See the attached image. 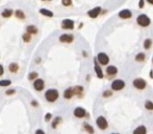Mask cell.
Segmentation results:
<instances>
[{
    "label": "cell",
    "instance_id": "6da1fadb",
    "mask_svg": "<svg viewBox=\"0 0 153 134\" xmlns=\"http://www.w3.org/2000/svg\"><path fill=\"white\" fill-rule=\"evenodd\" d=\"M136 22H138V24H139L140 26L147 27V26H149V25H150L151 20H150V18L148 17L147 15L141 14V15H139V17L136 18Z\"/></svg>",
    "mask_w": 153,
    "mask_h": 134
},
{
    "label": "cell",
    "instance_id": "7a4b0ae2",
    "mask_svg": "<svg viewBox=\"0 0 153 134\" xmlns=\"http://www.w3.org/2000/svg\"><path fill=\"white\" fill-rule=\"evenodd\" d=\"M58 97V91L56 89H49L45 93V99L49 102H54Z\"/></svg>",
    "mask_w": 153,
    "mask_h": 134
},
{
    "label": "cell",
    "instance_id": "3957f363",
    "mask_svg": "<svg viewBox=\"0 0 153 134\" xmlns=\"http://www.w3.org/2000/svg\"><path fill=\"white\" fill-rule=\"evenodd\" d=\"M132 85H133V87L136 88V89H139V90H143V89H145L146 86H147V82L145 81L144 79L138 78V79L133 80Z\"/></svg>",
    "mask_w": 153,
    "mask_h": 134
},
{
    "label": "cell",
    "instance_id": "277c9868",
    "mask_svg": "<svg viewBox=\"0 0 153 134\" xmlns=\"http://www.w3.org/2000/svg\"><path fill=\"white\" fill-rule=\"evenodd\" d=\"M96 59H97V61L100 65H107L110 62V57L105 53H99Z\"/></svg>",
    "mask_w": 153,
    "mask_h": 134
},
{
    "label": "cell",
    "instance_id": "5b68a950",
    "mask_svg": "<svg viewBox=\"0 0 153 134\" xmlns=\"http://www.w3.org/2000/svg\"><path fill=\"white\" fill-rule=\"evenodd\" d=\"M125 87V82L123 80H115V81L112 83V89L115 91H119V90H122L123 88Z\"/></svg>",
    "mask_w": 153,
    "mask_h": 134
},
{
    "label": "cell",
    "instance_id": "8992f818",
    "mask_svg": "<svg viewBox=\"0 0 153 134\" xmlns=\"http://www.w3.org/2000/svg\"><path fill=\"white\" fill-rule=\"evenodd\" d=\"M96 124L98 126V128L101 129V130H105V129H107V127H108V122H107L106 118L104 116H99L98 118L96 120Z\"/></svg>",
    "mask_w": 153,
    "mask_h": 134
},
{
    "label": "cell",
    "instance_id": "52a82bcc",
    "mask_svg": "<svg viewBox=\"0 0 153 134\" xmlns=\"http://www.w3.org/2000/svg\"><path fill=\"white\" fill-rule=\"evenodd\" d=\"M61 27L65 29H73L74 28V21L71 19H65L61 22Z\"/></svg>",
    "mask_w": 153,
    "mask_h": 134
},
{
    "label": "cell",
    "instance_id": "ba28073f",
    "mask_svg": "<svg viewBox=\"0 0 153 134\" xmlns=\"http://www.w3.org/2000/svg\"><path fill=\"white\" fill-rule=\"evenodd\" d=\"M100 13H101V7L100 6H97V7H94V9H92L91 11H89L88 12V15H89L91 18H97L100 15Z\"/></svg>",
    "mask_w": 153,
    "mask_h": 134
},
{
    "label": "cell",
    "instance_id": "9c48e42d",
    "mask_svg": "<svg viewBox=\"0 0 153 134\" xmlns=\"http://www.w3.org/2000/svg\"><path fill=\"white\" fill-rule=\"evenodd\" d=\"M119 17L121 18V19H130V18L132 17V13L127 9H122L121 12L119 13Z\"/></svg>",
    "mask_w": 153,
    "mask_h": 134
},
{
    "label": "cell",
    "instance_id": "30bf717a",
    "mask_svg": "<svg viewBox=\"0 0 153 134\" xmlns=\"http://www.w3.org/2000/svg\"><path fill=\"white\" fill-rule=\"evenodd\" d=\"M94 65H95V72H96V74H97V76H98L99 79H102V78H103V71H102V68L100 67V64H98L97 59H95Z\"/></svg>",
    "mask_w": 153,
    "mask_h": 134
},
{
    "label": "cell",
    "instance_id": "8fae6325",
    "mask_svg": "<svg viewBox=\"0 0 153 134\" xmlns=\"http://www.w3.org/2000/svg\"><path fill=\"white\" fill-rule=\"evenodd\" d=\"M86 114H87V112H86V110H84L82 107H77L75 110H74V115H75L76 117H78V118L84 117Z\"/></svg>",
    "mask_w": 153,
    "mask_h": 134
},
{
    "label": "cell",
    "instance_id": "7c38bea8",
    "mask_svg": "<svg viewBox=\"0 0 153 134\" xmlns=\"http://www.w3.org/2000/svg\"><path fill=\"white\" fill-rule=\"evenodd\" d=\"M73 36L72 35H68V34H64L59 37V41L61 42H64V43H71L73 41Z\"/></svg>",
    "mask_w": 153,
    "mask_h": 134
},
{
    "label": "cell",
    "instance_id": "4fadbf2b",
    "mask_svg": "<svg viewBox=\"0 0 153 134\" xmlns=\"http://www.w3.org/2000/svg\"><path fill=\"white\" fill-rule=\"evenodd\" d=\"M44 86H45V84H44V81L42 79H38L33 83V87H35V90H38V91L43 90Z\"/></svg>",
    "mask_w": 153,
    "mask_h": 134
},
{
    "label": "cell",
    "instance_id": "5bb4252c",
    "mask_svg": "<svg viewBox=\"0 0 153 134\" xmlns=\"http://www.w3.org/2000/svg\"><path fill=\"white\" fill-rule=\"evenodd\" d=\"M106 73L108 74V76H114L118 73V69H117V67L114 66V65H110V66L106 68Z\"/></svg>",
    "mask_w": 153,
    "mask_h": 134
},
{
    "label": "cell",
    "instance_id": "9a60e30c",
    "mask_svg": "<svg viewBox=\"0 0 153 134\" xmlns=\"http://www.w3.org/2000/svg\"><path fill=\"white\" fill-rule=\"evenodd\" d=\"M132 134H147V128L145 126L141 125L133 130Z\"/></svg>",
    "mask_w": 153,
    "mask_h": 134
},
{
    "label": "cell",
    "instance_id": "2e32d148",
    "mask_svg": "<svg viewBox=\"0 0 153 134\" xmlns=\"http://www.w3.org/2000/svg\"><path fill=\"white\" fill-rule=\"evenodd\" d=\"M74 94H75V92H74V88H68V89H66L64 92L65 99H71Z\"/></svg>",
    "mask_w": 153,
    "mask_h": 134
},
{
    "label": "cell",
    "instance_id": "e0dca14e",
    "mask_svg": "<svg viewBox=\"0 0 153 134\" xmlns=\"http://www.w3.org/2000/svg\"><path fill=\"white\" fill-rule=\"evenodd\" d=\"M40 13L42 15H44V16H46V17H52V16H53V13L50 12V11H48V9H40Z\"/></svg>",
    "mask_w": 153,
    "mask_h": 134
},
{
    "label": "cell",
    "instance_id": "ac0fdd59",
    "mask_svg": "<svg viewBox=\"0 0 153 134\" xmlns=\"http://www.w3.org/2000/svg\"><path fill=\"white\" fill-rule=\"evenodd\" d=\"M84 128L88 133H90V134L94 133V128H93L91 125H89V124H84Z\"/></svg>",
    "mask_w": 153,
    "mask_h": 134
},
{
    "label": "cell",
    "instance_id": "d6986e66",
    "mask_svg": "<svg viewBox=\"0 0 153 134\" xmlns=\"http://www.w3.org/2000/svg\"><path fill=\"white\" fill-rule=\"evenodd\" d=\"M27 32H29L30 35L31 34H37L38 32V29H37V27L33 26V25H29V26H27Z\"/></svg>",
    "mask_w": 153,
    "mask_h": 134
},
{
    "label": "cell",
    "instance_id": "ffe728a7",
    "mask_svg": "<svg viewBox=\"0 0 153 134\" xmlns=\"http://www.w3.org/2000/svg\"><path fill=\"white\" fill-rule=\"evenodd\" d=\"M145 58H146V55H145L144 53H138V55H136V61L138 62H143L145 60Z\"/></svg>",
    "mask_w": 153,
    "mask_h": 134
},
{
    "label": "cell",
    "instance_id": "44dd1931",
    "mask_svg": "<svg viewBox=\"0 0 153 134\" xmlns=\"http://www.w3.org/2000/svg\"><path fill=\"white\" fill-rule=\"evenodd\" d=\"M151 45H152V41H151V39H146V40L144 41L145 49H149V48L151 47Z\"/></svg>",
    "mask_w": 153,
    "mask_h": 134
},
{
    "label": "cell",
    "instance_id": "7402d4cb",
    "mask_svg": "<svg viewBox=\"0 0 153 134\" xmlns=\"http://www.w3.org/2000/svg\"><path fill=\"white\" fill-rule=\"evenodd\" d=\"M12 14H13L12 9H4V11L2 12V17L9 18V17H11V16H12Z\"/></svg>",
    "mask_w": 153,
    "mask_h": 134
},
{
    "label": "cell",
    "instance_id": "603a6c76",
    "mask_svg": "<svg viewBox=\"0 0 153 134\" xmlns=\"http://www.w3.org/2000/svg\"><path fill=\"white\" fill-rule=\"evenodd\" d=\"M9 71H11V72H17L18 71L17 63H12V64L9 65Z\"/></svg>",
    "mask_w": 153,
    "mask_h": 134
},
{
    "label": "cell",
    "instance_id": "cb8c5ba5",
    "mask_svg": "<svg viewBox=\"0 0 153 134\" xmlns=\"http://www.w3.org/2000/svg\"><path fill=\"white\" fill-rule=\"evenodd\" d=\"M145 108L147 110H153V103L151 101H149V99H147L146 103H145Z\"/></svg>",
    "mask_w": 153,
    "mask_h": 134
},
{
    "label": "cell",
    "instance_id": "d4e9b609",
    "mask_svg": "<svg viewBox=\"0 0 153 134\" xmlns=\"http://www.w3.org/2000/svg\"><path fill=\"white\" fill-rule=\"evenodd\" d=\"M9 85H11V81L9 80H2V81H0V86H2V87L9 86Z\"/></svg>",
    "mask_w": 153,
    "mask_h": 134
},
{
    "label": "cell",
    "instance_id": "484cf974",
    "mask_svg": "<svg viewBox=\"0 0 153 134\" xmlns=\"http://www.w3.org/2000/svg\"><path fill=\"white\" fill-rule=\"evenodd\" d=\"M61 117H56V118L53 120V122H52V127H53V128H56V126L59 124V122H61Z\"/></svg>",
    "mask_w": 153,
    "mask_h": 134
},
{
    "label": "cell",
    "instance_id": "4316f807",
    "mask_svg": "<svg viewBox=\"0 0 153 134\" xmlns=\"http://www.w3.org/2000/svg\"><path fill=\"white\" fill-rule=\"evenodd\" d=\"M82 91H84V88L80 87V86H77V87L74 88V92H75V94H81Z\"/></svg>",
    "mask_w": 153,
    "mask_h": 134
},
{
    "label": "cell",
    "instance_id": "83f0119b",
    "mask_svg": "<svg viewBox=\"0 0 153 134\" xmlns=\"http://www.w3.org/2000/svg\"><path fill=\"white\" fill-rule=\"evenodd\" d=\"M15 14H16V16H17L18 18H20V19H24V17H25L24 13L21 12V11H17V12L15 13Z\"/></svg>",
    "mask_w": 153,
    "mask_h": 134
},
{
    "label": "cell",
    "instance_id": "f1b7e54d",
    "mask_svg": "<svg viewBox=\"0 0 153 134\" xmlns=\"http://www.w3.org/2000/svg\"><path fill=\"white\" fill-rule=\"evenodd\" d=\"M61 2H63V5L69 6V5H71V4H72V0H63Z\"/></svg>",
    "mask_w": 153,
    "mask_h": 134
},
{
    "label": "cell",
    "instance_id": "f546056e",
    "mask_svg": "<svg viewBox=\"0 0 153 134\" xmlns=\"http://www.w3.org/2000/svg\"><path fill=\"white\" fill-rule=\"evenodd\" d=\"M30 37H31V35H30L29 32H27V34L23 35V39H24V41H26V42H28V41L30 40Z\"/></svg>",
    "mask_w": 153,
    "mask_h": 134
},
{
    "label": "cell",
    "instance_id": "4dcf8cb0",
    "mask_svg": "<svg viewBox=\"0 0 153 134\" xmlns=\"http://www.w3.org/2000/svg\"><path fill=\"white\" fill-rule=\"evenodd\" d=\"M112 94H113V93H112V91H110V90H105V91H104V93L102 94V95H103L104 97H107V96H110Z\"/></svg>",
    "mask_w": 153,
    "mask_h": 134
},
{
    "label": "cell",
    "instance_id": "1f68e13d",
    "mask_svg": "<svg viewBox=\"0 0 153 134\" xmlns=\"http://www.w3.org/2000/svg\"><path fill=\"white\" fill-rule=\"evenodd\" d=\"M38 76V73L37 72H31L30 74H29V79L32 80V79H35V78H37Z\"/></svg>",
    "mask_w": 153,
    "mask_h": 134
},
{
    "label": "cell",
    "instance_id": "d6a6232c",
    "mask_svg": "<svg viewBox=\"0 0 153 134\" xmlns=\"http://www.w3.org/2000/svg\"><path fill=\"white\" fill-rule=\"evenodd\" d=\"M145 5V0H140V2H139V7L140 9H143Z\"/></svg>",
    "mask_w": 153,
    "mask_h": 134
},
{
    "label": "cell",
    "instance_id": "836d02e7",
    "mask_svg": "<svg viewBox=\"0 0 153 134\" xmlns=\"http://www.w3.org/2000/svg\"><path fill=\"white\" fill-rule=\"evenodd\" d=\"M50 118H51V113H47L46 115H45V120L48 122V120H50Z\"/></svg>",
    "mask_w": 153,
    "mask_h": 134
},
{
    "label": "cell",
    "instance_id": "e575fe53",
    "mask_svg": "<svg viewBox=\"0 0 153 134\" xmlns=\"http://www.w3.org/2000/svg\"><path fill=\"white\" fill-rule=\"evenodd\" d=\"M15 92H16L15 90H9V91H6V94H7V95H11V94H14Z\"/></svg>",
    "mask_w": 153,
    "mask_h": 134
},
{
    "label": "cell",
    "instance_id": "d590c367",
    "mask_svg": "<svg viewBox=\"0 0 153 134\" xmlns=\"http://www.w3.org/2000/svg\"><path fill=\"white\" fill-rule=\"evenodd\" d=\"M35 134H45V132H44L43 130H41V129H39V130H37Z\"/></svg>",
    "mask_w": 153,
    "mask_h": 134
},
{
    "label": "cell",
    "instance_id": "8d00e7d4",
    "mask_svg": "<svg viewBox=\"0 0 153 134\" xmlns=\"http://www.w3.org/2000/svg\"><path fill=\"white\" fill-rule=\"evenodd\" d=\"M3 74V67L0 65V76H2Z\"/></svg>",
    "mask_w": 153,
    "mask_h": 134
},
{
    "label": "cell",
    "instance_id": "74e56055",
    "mask_svg": "<svg viewBox=\"0 0 153 134\" xmlns=\"http://www.w3.org/2000/svg\"><path fill=\"white\" fill-rule=\"evenodd\" d=\"M147 2L150 3V4H152V5H153V0H147Z\"/></svg>",
    "mask_w": 153,
    "mask_h": 134
},
{
    "label": "cell",
    "instance_id": "f35d334b",
    "mask_svg": "<svg viewBox=\"0 0 153 134\" xmlns=\"http://www.w3.org/2000/svg\"><path fill=\"white\" fill-rule=\"evenodd\" d=\"M150 76L153 79V71H152V70H151V71H150Z\"/></svg>",
    "mask_w": 153,
    "mask_h": 134
},
{
    "label": "cell",
    "instance_id": "ab89813d",
    "mask_svg": "<svg viewBox=\"0 0 153 134\" xmlns=\"http://www.w3.org/2000/svg\"><path fill=\"white\" fill-rule=\"evenodd\" d=\"M112 134H118V133H112Z\"/></svg>",
    "mask_w": 153,
    "mask_h": 134
},
{
    "label": "cell",
    "instance_id": "60d3db41",
    "mask_svg": "<svg viewBox=\"0 0 153 134\" xmlns=\"http://www.w3.org/2000/svg\"><path fill=\"white\" fill-rule=\"evenodd\" d=\"M152 63H153V59H152Z\"/></svg>",
    "mask_w": 153,
    "mask_h": 134
}]
</instances>
